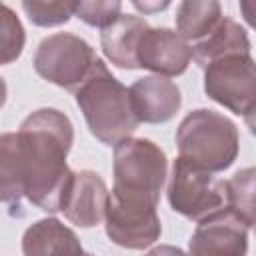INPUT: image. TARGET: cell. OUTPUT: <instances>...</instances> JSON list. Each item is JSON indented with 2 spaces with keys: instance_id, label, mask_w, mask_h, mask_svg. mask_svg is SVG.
Returning a JSON list of instances; mask_svg holds the SVG:
<instances>
[{
  "instance_id": "obj_1",
  "label": "cell",
  "mask_w": 256,
  "mask_h": 256,
  "mask_svg": "<svg viewBox=\"0 0 256 256\" xmlns=\"http://www.w3.org/2000/svg\"><path fill=\"white\" fill-rule=\"evenodd\" d=\"M72 142L74 126L56 108H40L0 136V190L12 216H22V198L44 212L62 210L74 178L66 164Z\"/></svg>"
},
{
  "instance_id": "obj_2",
  "label": "cell",
  "mask_w": 256,
  "mask_h": 256,
  "mask_svg": "<svg viewBox=\"0 0 256 256\" xmlns=\"http://www.w3.org/2000/svg\"><path fill=\"white\" fill-rule=\"evenodd\" d=\"M74 98L92 136L102 144H120L130 138L140 124L132 108L130 88L114 78L100 58L86 80L74 90Z\"/></svg>"
},
{
  "instance_id": "obj_3",
  "label": "cell",
  "mask_w": 256,
  "mask_h": 256,
  "mask_svg": "<svg viewBox=\"0 0 256 256\" xmlns=\"http://www.w3.org/2000/svg\"><path fill=\"white\" fill-rule=\"evenodd\" d=\"M176 146L182 158L208 172H222L234 164L240 150V136L228 116L198 108L182 118L176 130Z\"/></svg>"
},
{
  "instance_id": "obj_4",
  "label": "cell",
  "mask_w": 256,
  "mask_h": 256,
  "mask_svg": "<svg viewBox=\"0 0 256 256\" xmlns=\"http://www.w3.org/2000/svg\"><path fill=\"white\" fill-rule=\"evenodd\" d=\"M158 202L138 192L112 188L106 208V236L120 248L144 250L152 246L162 232L156 212Z\"/></svg>"
},
{
  "instance_id": "obj_5",
  "label": "cell",
  "mask_w": 256,
  "mask_h": 256,
  "mask_svg": "<svg viewBox=\"0 0 256 256\" xmlns=\"http://www.w3.org/2000/svg\"><path fill=\"white\" fill-rule=\"evenodd\" d=\"M166 196L174 212L188 220L200 222L224 208L226 182L218 180L214 172H208L198 164L178 156L172 162Z\"/></svg>"
},
{
  "instance_id": "obj_6",
  "label": "cell",
  "mask_w": 256,
  "mask_h": 256,
  "mask_svg": "<svg viewBox=\"0 0 256 256\" xmlns=\"http://www.w3.org/2000/svg\"><path fill=\"white\" fill-rule=\"evenodd\" d=\"M168 176L164 150L148 138H126L114 146V188L160 200Z\"/></svg>"
},
{
  "instance_id": "obj_7",
  "label": "cell",
  "mask_w": 256,
  "mask_h": 256,
  "mask_svg": "<svg viewBox=\"0 0 256 256\" xmlns=\"http://www.w3.org/2000/svg\"><path fill=\"white\" fill-rule=\"evenodd\" d=\"M96 60L94 48L84 38L70 32H56L38 44L34 70L50 84L74 92L86 80Z\"/></svg>"
},
{
  "instance_id": "obj_8",
  "label": "cell",
  "mask_w": 256,
  "mask_h": 256,
  "mask_svg": "<svg viewBox=\"0 0 256 256\" xmlns=\"http://www.w3.org/2000/svg\"><path fill=\"white\" fill-rule=\"evenodd\" d=\"M204 92L238 116L256 106V60L250 54L224 56L204 68Z\"/></svg>"
},
{
  "instance_id": "obj_9",
  "label": "cell",
  "mask_w": 256,
  "mask_h": 256,
  "mask_svg": "<svg viewBox=\"0 0 256 256\" xmlns=\"http://www.w3.org/2000/svg\"><path fill=\"white\" fill-rule=\"evenodd\" d=\"M248 226L226 206L200 220L190 242L188 256H246Z\"/></svg>"
},
{
  "instance_id": "obj_10",
  "label": "cell",
  "mask_w": 256,
  "mask_h": 256,
  "mask_svg": "<svg viewBox=\"0 0 256 256\" xmlns=\"http://www.w3.org/2000/svg\"><path fill=\"white\" fill-rule=\"evenodd\" d=\"M192 60V46L170 28H148L138 46V66L156 76H180Z\"/></svg>"
},
{
  "instance_id": "obj_11",
  "label": "cell",
  "mask_w": 256,
  "mask_h": 256,
  "mask_svg": "<svg viewBox=\"0 0 256 256\" xmlns=\"http://www.w3.org/2000/svg\"><path fill=\"white\" fill-rule=\"evenodd\" d=\"M110 192L100 174L92 170L74 172L62 212L68 222L80 228H94L106 218Z\"/></svg>"
},
{
  "instance_id": "obj_12",
  "label": "cell",
  "mask_w": 256,
  "mask_h": 256,
  "mask_svg": "<svg viewBox=\"0 0 256 256\" xmlns=\"http://www.w3.org/2000/svg\"><path fill=\"white\" fill-rule=\"evenodd\" d=\"M130 100L138 122L164 124L176 116L182 104L180 88L164 76H144L130 86Z\"/></svg>"
},
{
  "instance_id": "obj_13",
  "label": "cell",
  "mask_w": 256,
  "mask_h": 256,
  "mask_svg": "<svg viewBox=\"0 0 256 256\" xmlns=\"http://www.w3.org/2000/svg\"><path fill=\"white\" fill-rule=\"evenodd\" d=\"M24 256H84L82 244L72 228L58 218H42L26 228L22 236Z\"/></svg>"
},
{
  "instance_id": "obj_14",
  "label": "cell",
  "mask_w": 256,
  "mask_h": 256,
  "mask_svg": "<svg viewBox=\"0 0 256 256\" xmlns=\"http://www.w3.org/2000/svg\"><path fill=\"white\" fill-rule=\"evenodd\" d=\"M148 22L142 16L134 14H120L116 22L100 34V46L104 56L118 68L134 70L138 66V46L142 34L148 30Z\"/></svg>"
},
{
  "instance_id": "obj_15",
  "label": "cell",
  "mask_w": 256,
  "mask_h": 256,
  "mask_svg": "<svg viewBox=\"0 0 256 256\" xmlns=\"http://www.w3.org/2000/svg\"><path fill=\"white\" fill-rule=\"evenodd\" d=\"M232 54H250V40L246 30L228 16H222V20L204 40L192 44V60L202 70L208 64Z\"/></svg>"
},
{
  "instance_id": "obj_16",
  "label": "cell",
  "mask_w": 256,
  "mask_h": 256,
  "mask_svg": "<svg viewBox=\"0 0 256 256\" xmlns=\"http://www.w3.org/2000/svg\"><path fill=\"white\" fill-rule=\"evenodd\" d=\"M222 20V8L216 0H186L176 12V32L190 44L204 40Z\"/></svg>"
},
{
  "instance_id": "obj_17",
  "label": "cell",
  "mask_w": 256,
  "mask_h": 256,
  "mask_svg": "<svg viewBox=\"0 0 256 256\" xmlns=\"http://www.w3.org/2000/svg\"><path fill=\"white\" fill-rule=\"evenodd\" d=\"M226 206L248 228H256V166L238 170L226 182Z\"/></svg>"
},
{
  "instance_id": "obj_18",
  "label": "cell",
  "mask_w": 256,
  "mask_h": 256,
  "mask_svg": "<svg viewBox=\"0 0 256 256\" xmlns=\"http://www.w3.org/2000/svg\"><path fill=\"white\" fill-rule=\"evenodd\" d=\"M26 34L20 18L14 14V10L8 4H2L0 8V64L14 62L24 48Z\"/></svg>"
},
{
  "instance_id": "obj_19",
  "label": "cell",
  "mask_w": 256,
  "mask_h": 256,
  "mask_svg": "<svg viewBox=\"0 0 256 256\" xmlns=\"http://www.w3.org/2000/svg\"><path fill=\"white\" fill-rule=\"evenodd\" d=\"M22 10L32 24L42 28H52L66 24L74 16V2H42V0H24Z\"/></svg>"
},
{
  "instance_id": "obj_20",
  "label": "cell",
  "mask_w": 256,
  "mask_h": 256,
  "mask_svg": "<svg viewBox=\"0 0 256 256\" xmlns=\"http://www.w3.org/2000/svg\"><path fill=\"white\" fill-rule=\"evenodd\" d=\"M122 14V2L118 0H96V2H74V16L94 28H108Z\"/></svg>"
},
{
  "instance_id": "obj_21",
  "label": "cell",
  "mask_w": 256,
  "mask_h": 256,
  "mask_svg": "<svg viewBox=\"0 0 256 256\" xmlns=\"http://www.w3.org/2000/svg\"><path fill=\"white\" fill-rule=\"evenodd\" d=\"M144 256H188L184 250L176 248V246H170V244H160V246H154L152 250H148Z\"/></svg>"
},
{
  "instance_id": "obj_22",
  "label": "cell",
  "mask_w": 256,
  "mask_h": 256,
  "mask_svg": "<svg viewBox=\"0 0 256 256\" xmlns=\"http://www.w3.org/2000/svg\"><path fill=\"white\" fill-rule=\"evenodd\" d=\"M240 12L244 16V20L256 30V2H250V0H242L240 2Z\"/></svg>"
},
{
  "instance_id": "obj_23",
  "label": "cell",
  "mask_w": 256,
  "mask_h": 256,
  "mask_svg": "<svg viewBox=\"0 0 256 256\" xmlns=\"http://www.w3.org/2000/svg\"><path fill=\"white\" fill-rule=\"evenodd\" d=\"M132 4H134V8L142 10L144 14L154 12V10H164L170 6V2H132Z\"/></svg>"
},
{
  "instance_id": "obj_24",
  "label": "cell",
  "mask_w": 256,
  "mask_h": 256,
  "mask_svg": "<svg viewBox=\"0 0 256 256\" xmlns=\"http://www.w3.org/2000/svg\"><path fill=\"white\" fill-rule=\"evenodd\" d=\"M244 122H246V126L250 128V132L256 136V106H254V108L244 116Z\"/></svg>"
},
{
  "instance_id": "obj_25",
  "label": "cell",
  "mask_w": 256,
  "mask_h": 256,
  "mask_svg": "<svg viewBox=\"0 0 256 256\" xmlns=\"http://www.w3.org/2000/svg\"><path fill=\"white\" fill-rule=\"evenodd\" d=\"M84 256H92V254H84Z\"/></svg>"
},
{
  "instance_id": "obj_26",
  "label": "cell",
  "mask_w": 256,
  "mask_h": 256,
  "mask_svg": "<svg viewBox=\"0 0 256 256\" xmlns=\"http://www.w3.org/2000/svg\"><path fill=\"white\" fill-rule=\"evenodd\" d=\"M254 230H256V228H254Z\"/></svg>"
}]
</instances>
